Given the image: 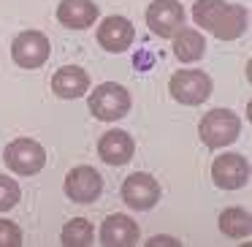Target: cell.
I'll return each instance as SVG.
<instances>
[{"mask_svg":"<svg viewBox=\"0 0 252 247\" xmlns=\"http://www.w3.org/2000/svg\"><path fill=\"white\" fill-rule=\"evenodd\" d=\"M100 242L109 247H130L138 242V225L127 214H109L100 228Z\"/></svg>","mask_w":252,"mask_h":247,"instance_id":"5bb4252c","label":"cell"},{"mask_svg":"<svg viewBox=\"0 0 252 247\" xmlns=\"http://www.w3.org/2000/svg\"><path fill=\"white\" fill-rule=\"evenodd\" d=\"M57 19L71 30H87L98 19V6L93 0H63L57 6Z\"/></svg>","mask_w":252,"mask_h":247,"instance_id":"4fadbf2b","label":"cell"},{"mask_svg":"<svg viewBox=\"0 0 252 247\" xmlns=\"http://www.w3.org/2000/svg\"><path fill=\"white\" fill-rule=\"evenodd\" d=\"M52 90L57 98H82L90 90V76L79 66H63L52 79Z\"/></svg>","mask_w":252,"mask_h":247,"instance_id":"9a60e30c","label":"cell"},{"mask_svg":"<svg viewBox=\"0 0 252 247\" xmlns=\"http://www.w3.org/2000/svg\"><path fill=\"white\" fill-rule=\"evenodd\" d=\"M220 231L230 239H244L250 236L252 231V217L247 209H239V207H230L220 214Z\"/></svg>","mask_w":252,"mask_h":247,"instance_id":"e0dca14e","label":"cell"},{"mask_svg":"<svg viewBox=\"0 0 252 247\" xmlns=\"http://www.w3.org/2000/svg\"><path fill=\"white\" fill-rule=\"evenodd\" d=\"M171 98L185 106H201L212 95V79L203 71H176L168 82Z\"/></svg>","mask_w":252,"mask_h":247,"instance_id":"277c9868","label":"cell"},{"mask_svg":"<svg viewBox=\"0 0 252 247\" xmlns=\"http://www.w3.org/2000/svg\"><path fill=\"white\" fill-rule=\"evenodd\" d=\"M133 38H136V30L125 17H106L98 28V44L106 52H125Z\"/></svg>","mask_w":252,"mask_h":247,"instance_id":"8fae6325","label":"cell"},{"mask_svg":"<svg viewBox=\"0 0 252 247\" xmlns=\"http://www.w3.org/2000/svg\"><path fill=\"white\" fill-rule=\"evenodd\" d=\"M149 245H176V242L168 239V236H152V239H149Z\"/></svg>","mask_w":252,"mask_h":247,"instance_id":"44dd1931","label":"cell"},{"mask_svg":"<svg viewBox=\"0 0 252 247\" xmlns=\"http://www.w3.org/2000/svg\"><path fill=\"white\" fill-rule=\"evenodd\" d=\"M198 133H201V141L206 144L209 149L228 147V144H233L236 139H239L241 120H239V114H233L230 109H214L201 120Z\"/></svg>","mask_w":252,"mask_h":247,"instance_id":"7a4b0ae2","label":"cell"},{"mask_svg":"<svg viewBox=\"0 0 252 247\" xmlns=\"http://www.w3.org/2000/svg\"><path fill=\"white\" fill-rule=\"evenodd\" d=\"M185 22V8L179 0H152L147 8V25L160 38H174Z\"/></svg>","mask_w":252,"mask_h":247,"instance_id":"52a82bcc","label":"cell"},{"mask_svg":"<svg viewBox=\"0 0 252 247\" xmlns=\"http://www.w3.org/2000/svg\"><path fill=\"white\" fill-rule=\"evenodd\" d=\"M133 152H136V144H133L130 133L125 131H109L98 141V155L109 166H125L133 158Z\"/></svg>","mask_w":252,"mask_h":247,"instance_id":"7c38bea8","label":"cell"},{"mask_svg":"<svg viewBox=\"0 0 252 247\" xmlns=\"http://www.w3.org/2000/svg\"><path fill=\"white\" fill-rule=\"evenodd\" d=\"M65 193L76 204H93L103 193V179L93 166H76L65 176Z\"/></svg>","mask_w":252,"mask_h":247,"instance_id":"30bf717a","label":"cell"},{"mask_svg":"<svg viewBox=\"0 0 252 247\" xmlns=\"http://www.w3.org/2000/svg\"><path fill=\"white\" fill-rule=\"evenodd\" d=\"M206 52V41L198 30L192 28H179L174 35V55L179 57L182 63H195L203 57Z\"/></svg>","mask_w":252,"mask_h":247,"instance_id":"2e32d148","label":"cell"},{"mask_svg":"<svg viewBox=\"0 0 252 247\" xmlns=\"http://www.w3.org/2000/svg\"><path fill=\"white\" fill-rule=\"evenodd\" d=\"M212 179L222 190H239V187H244L250 182V163L239 152L220 155L212 163Z\"/></svg>","mask_w":252,"mask_h":247,"instance_id":"ba28073f","label":"cell"},{"mask_svg":"<svg viewBox=\"0 0 252 247\" xmlns=\"http://www.w3.org/2000/svg\"><path fill=\"white\" fill-rule=\"evenodd\" d=\"M90 111H93L95 120L100 122H114L130 111V95L122 84L114 82H103L93 90L90 95Z\"/></svg>","mask_w":252,"mask_h":247,"instance_id":"3957f363","label":"cell"},{"mask_svg":"<svg viewBox=\"0 0 252 247\" xmlns=\"http://www.w3.org/2000/svg\"><path fill=\"white\" fill-rule=\"evenodd\" d=\"M22 245V231L11 220H0V247H19Z\"/></svg>","mask_w":252,"mask_h":247,"instance_id":"ffe728a7","label":"cell"},{"mask_svg":"<svg viewBox=\"0 0 252 247\" xmlns=\"http://www.w3.org/2000/svg\"><path fill=\"white\" fill-rule=\"evenodd\" d=\"M93 236H95V231H93V225H90L87 220L73 217L71 223L63 225L60 242L65 247H87V245H93Z\"/></svg>","mask_w":252,"mask_h":247,"instance_id":"ac0fdd59","label":"cell"},{"mask_svg":"<svg viewBox=\"0 0 252 247\" xmlns=\"http://www.w3.org/2000/svg\"><path fill=\"white\" fill-rule=\"evenodd\" d=\"M192 19H195V25H201L203 30L217 35L220 41H233L247 30L250 14H247L244 6L225 3V0H195Z\"/></svg>","mask_w":252,"mask_h":247,"instance_id":"6da1fadb","label":"cell"},{"mask_svg":"<svg viewBox=\"0 0 252 247\" xmlns=\"http://www.w3.org/2000/svg\"><path fill=\"white\" fill-rule=\"evenodd\" d=\"M160 198V185L155 176L144 174V171H136L130 174L125 182H122V201L130 209H138V212H147L158 204Z\"/></svg>","mask_w":252,"mask_h":247,"instance_id":"9c48e42d","label":"cell"},{"mask_svg":"<svg viewBox=\"0 0 252 247\" xmlns=\"http://www.w3.org/2000/svg\"><path fill=\"white\" fill-rule=\"evenodd\" d=\"M3 160H6V166L11 171H17V174L33 176L46 166V152L38 141H33V139H17V141H11L6 147Z\"/></svg>","mask_w":252,"mask_h":247,"instance_id":"8992f818","label":"cell"},{"mask_svg":"<svg viewBox=\"0 0 252 247\" xmlns=\"http://www.w3.org/2000/svg\"><path fill=\"white\" fill-rule=\"evenodd\" d=\"M19 198H22L19 185L11 179V176H3V174H0V212H8L11 207H17Z\"/></svg>","mask_w":252,"mask_h":247,"instance_id":"d6986e66","label":"cell"},{"mask_svg":"<svg viewBox=\"0 0 252 247\" xmlns=\"http://www.w3.org/2000/svg\"><path fill=\"white\" fill-rule=\"evenodd\" d=\"M49 55H52V44L44 33H38V30H25V33H19L11 44L14 63H17L19 68H28V71L41 68L49 60Z\"/></svg>","mask_w":252,"mask_h":247,"instance_id":"5b68a950","label":"cell"}]
</instances>
